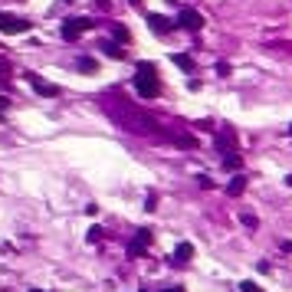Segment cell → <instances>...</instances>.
Returning <instances> with one entry per match:
<instances>
[{
    "mask_svg": "<svg viewBox=\"0 0 292 292\" xmlns=\"http://www.w3.org/2000/svg\"><path fill=\"white\" fill-rule=\"evenodd\" d=\"M131 86L141 98H158L161 96V82H158V69L154 63H138V76L131 79Z\"/></svg>",
    "mask_w": 292,
    "mask_h": 292,
    "instance_id": "obj_1",
    "label": "cell"
},
{
    "mask_svg": "<svg viewBox=\"0 0 292 292\" xmlns=\"http://www.w3.org/2000/svg\"><path fill=\"white\" fill-rule=\"evenodd\" d=\"M92 26H96V23L89 20V17H66L63 20V40H69V43H73V40H79V36H82V33L86 30H92Z\"/></svg>",
    "mask_w": 292,
    "mask_h": 292,
    "instance_id": "obj_2",
    "label": "cell"
},
{
    "mask_svg": "<svg viewBox=\"0 0 292 292\" xmlns=\"http://www.w3.org/2000/svg\"><path fill=\"white\" fill-rule=\"evenodd\" d=\"M33 23L23 20V17H13V13H3L0 10V33H7V36H17V33H30Z\"/></svg>",
    "mask_w": 292,
    "mask_h": 292,
    "instance_id": "obj_3",
    "label": "cell"
},
{
    "mask_svg": "<svg viewBox=\"0 0 292 292\" xmlns=\"http://www.w3.org/2000/svg\"><path fill=\"white\" fill-rule=\"evenodd\" d=\"M177 26H181V30H191V33H197L200 30V26H204V17H200V13L197 10H177Z\"/></svg>",
    "mask_w": 292,
    "mask_h": 292,
    "instance_id": "obj_4",
    "label": "cell"
},
{
    "mask_svg": "<svg viewBox=\"0 0 292 292\" xmlns=\"http://www.w3.org/2000/svg\"><path fill=\"white\" fill-rule=\"evenodd\" d=\"M23 79H26V82L36 89V96H43V98H56V96H59V89L49 86V82H43V79L36 76V73H23Z\"/></svg>",
    "mask_w": 292,
    "mask_h": 292,
    "instance_id": "obj_5",
    "label": "cell"
},
{
    "mask_svg": "<svg viewBox=\"0 0 292 292\" xmlns=\"http://www.w3.org/2000/svg\"><path fill=\"white\" fill-rule=\"evenodd\" d=\"M148 26H151V33H158V36H168V33L177 26V23L168 20L164 13H148Z\"/></svg>",
    "mask_w": 292,
    "mask_h": 292,
    "instance_id": "obj_6",
    "label": "cell"
},
{
    "mask_svg": "<svg viewBox=\"0 0 292 292\" xmlns=\"http://www.w3.org/2000/svg\"><path fill=\"white\" fill-rule=\"evenodd\" d=\"M148 243H151V230H138L135 240L128 243V256H141V253L148 249Z\"/></svg>",
    "mask_w": 292,
    "mask_h": 292,
    "instance_id": "obj_7",
    "label": "cell"
},
{
    "mask_svg": "<svg viewBox=\"0 0 292 292\" xmlns=\"http://www.w3.org/2000/svg\"><path fill=\"white\" fill-rule=\"evenodd\" d=\"M98 49L108 56V59H125V49H122V43H112V40H102L98 43Z\"/></svg>",
    "mask_w": 292,
    "mask_h": 292,
    "instance_id": "obj_8",
    "label": "cell"
},
{
    "mask_svg": "<svg viewBox=\"0 0 292 292\" xmlns=\"http://www.w3.org/2000/svg\"><path fill=\"white\" fill-rule=\"evenodd\" d=\"M76 69H79V73H86V76H92V73L98 69V63L92 59V56H79V59H76Z\"/></svg>",
    "mask_w": 292,
    "mask_h": 292,
    "instance_id": "obj_9",
    "label": "cell"
},
{
    "mask_svg": "<svg viewBox=\"0 0 292 292\" xmlns=\"http://www.w3.org/2000/svg\"><path fill=\"white\" fill-rule=\"evenodd\" d=\"M191 256H194V246H191V243H181V246L174 249V263H191Z\"/></svg>",
    "mask_w": 292,
    "mask_h": 292,
    "instance_id": "obj_10",
    "label": "cell"
},
{
    "mask_svg": "<svg viewBox=\"0 0 292 292\" xmlns=\"http://www.w3.org/2000/svg\"><path fill=\"white\" fill-rule=\"evenodd\" d=\"M243 187H246V177H243V174H237V177H233V181L227 184V194H230V197H237V194H243Z\"/></svg>",
    "mask_w": 292,
    "mask_h": 292,
    "instance_id": "obj_11",
    "label": "cell"
},
{
    "mask_svg": "<svg viewBox=\"0 0 292 292\" xmlns=\"http://www.w3.org/2000/svg\"><path fill=\"white\" fill-rule=\"evenodd\" d=\"M223 168H227V171H240V168H243V158H240L237 151H227V158H223Z\"/></svg>",
    "mask_w": 292,
    "mask_h": 292,
    "instance_id": "obj_12",
    "label": "cell"
},
{
    "mask_svg": "<svg viewBox=\"0 0 292 292\" xmlns=\"http://www.w3.org/2000/svg\"><path fill=\"white\" fill-rule=\"evenodd\" d=\"M171 63H174V66H181V69H194V59H191L187 53H174V56H171Z\"/></svg>",
    "mask_w": 292,
    "mask_h": 292,
    "instance_id": "obj_13",
    "label": "cell"
},
{
    "mask_svg": "<svg viewBox=\"0 0 292 292\" xmlns=\"http://www.w3.org/2000/svg\"><path fill=\"white\" fill-rule=\"evenodd\" d=\"M112 33H115V40H119V43H131V33L125 30V26H115Z\"/></svg>",
    "mask_w": 292,
    "mask_h": 292,
    "instance_id": "obj_14",
    "label": "cell"
},
{
    "mask_svg": "<svg viewBox=\"0 0 292 292\" xmlns=\"http://www.w3.org/2000/svg\"><path fill=\"white\" fill-rule=\"evenodd\" d=\"M174 145H181V148H194L197 141L191 138V135H177V138H174Z\"/></svg>",
    "mask_w": 292,
    "mask_h": 292,
    "instance_id": "obj_15",
    "label": "cell"
},
{
    "mask_svg": "<svg viewBox=\"0 0 292 292\" xmlns=\"http://www.w3.org/2000/svg\"><path fill=\"white\" fill-rule=\"evenodd\" d=\"M240 220H243V227L256 230V217H253V214H243V217H240Z\"/></svg>",
    "mask_w": 292,
    "mask_h": 292,
    "instance_id": "obj_16",
    "label": "cell"
},
{
    "mask_svg": "<svg viewBox=\"0 0 292 292\" xmlns=\"http://www.w3.org/2000/svg\"><path fill=\"white\" fill-rule=\"evenodd\" d=\"M240 289H243V292H263L256 282H249V279H246V282H240Z\"/></svg>",
    "mask_w": 292,
    "mask_h": 292,
    "instance_id": "obj_17",
    "label": "cell"
},
{
    "mask_svg": "<svg viewBox=\"0 0 292 292\" xmlns=\"http://www.w3.org/2000/svg\"><path fill=\"white\" fill-rule=\"evenodd\" d=\"M154 207H158V197H148V200H145V210H148V214H154Z\"/></svg>",
    "mask_w": 292,
    "mask_h": 292,
    "instance_id": "obj_18",
    "label": "cell"
},
{
    "mask_svg": "<svg viewBox=\"0 0 292 292\" xmlns=\"http://www.w3.org/2000/svg\"><path fill=\"white\" fill-rule=\"evenodd\" d=\"M98 237H102V227H92V230H89V240H92V243H96Z\"/></svg>",
    "mask_w": 292,
    "mask_h": 292,
    "instance_id": "obj_19",
    "label": "cell"
},
{
    "mask_svg": "<svg viewBox=\"0 0 292 292\" xmlns=\"http://www.w3.org/2000/svg\"><path fill=\"white\" fill-rule=\"evenodd\" d=\"M7 105H10V98H7V96H0V112H7Z\"/></svg>",
    "mask_w": 292,
    "mask_h": 292,
    "instance_id": "obj_20",
    "label": "cell"
},
{
    "mask_svg": "<svg viewBox=\"0 0 292 292\" xmlns=\"http://www.w3.org/2000/svg\"><path fill=\"white\" fill-rule=\"evenodd\" d=\"M145 292H148V289H145ZM164 292H184V289H177V286H174V289H164Z\"/></svg>",
    "mask_w": 292,
    "mask_h": 292,
    "instance_id": "obj_21",
    "label": "cell"
},
{
    "mask_svg": "<svg viewBox=\"0 0 292 292\" xmlns=\"http://www.w3.org/2000/svg\"><path fill=\"white\" fill-rule=\"evenodd\" d=\"M286 138H292V125H289V128H286Z\"/></svg>",
    "mask_w": 292,
    "mask_h": 292,
    "instance_id": "obj_22",
    "label": "cell"
},
{
    "mask_svg": "<svg viewBox=\"0 0 292 292\" xmlns=\"http://www.w3.org/2000/svg\"><path fill=\"white\" fill-rule=\"evenodd\" d=\"M286 184H289V187H292V174H289V177H286Z\"/></svg>",
    "mask_w": 292,
    "mask_h": 292,
    "instance_id": "obj_23",
    "label": "cell"
},
{
    "mask_svg": "<svg viewBox=\"0 0 292 292\" xmlns=\"http://www.w3.org/2000/svg\"><path fill=\"white\" fill-rule=\"evenodd\" d=\"M30 292H43V289H30Z\"/></svg>",
    "mask_w": 292,
    "mask_h": 292,
    "instance_id": "obj_24",
    "label": "cell"
}]
</instances>
